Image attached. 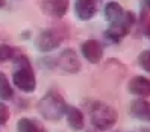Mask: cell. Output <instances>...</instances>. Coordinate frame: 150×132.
<instances>
[{"label":"cell","mask_w":150,"mask_h":132,"mask_svg":"<svg viewBox=\"0 0 150 132\" xmlns=\"http://www.w3.org/2000/svg\"><path fill=\"white\" fill-rule=\"evenodd\" d=\"M14 64H15V72L12 79L15 87H18V90L24 93H33L35 88H37V79H35V73L30 67L28 56L24 55L14 56Z\"/></svg>","instance_id":"obj_1"},{"label":"cell","mask_w":150,"mask_h":132,"mask_svg":"<svg viewBox=\"0 0 150 132\" xmlns=\"http://www.w3.org/2000/svg\"><path fill=\"white\" fill-rule=\"evenodd\" d=\"M65 109H67V103L64 97L61 94L55 91H49L42 96L38 102V112L44 119L56 121L61 117L65 116Z\"/></svg>","instance_id":"obj_2"},{"label":"cell","mask_w":150,"mask_h":132,"mask_svg":"<svg viewBox=\"0 0 150 132\" xmlns=\"http://www.w3.org/2000/svg\"><path fill=\"white\" fill-rule=\"evenodd\" d=\"M90 116H91V123L96 129L106 131L117 123L118 112L108 103L94 102L90 108Z\"/></svg>","instance_id":"obj_3"},{"label":"cell","mask_w":150,"mask_h":132,"mask_svg":"<svg viewBox=\"0 0 150 132\" xmlns=\"http://www.w3.org/2000/svg\"><path fill=\"white\" fill-rule=\"evenodd\" d=\"M65 33L58 28H49L41 31L35 38V47L40 52H52L59 47V44L64 41Z\"/></svg>","instance_id":"obj_4"},{"label":"cell","mask_w":150,"mask_h":132,"mask_svg":"<svg viewBox=\"0 0 150 132\" xmlns=\"http://www.w3.org/2000/svg\"><path fill=\"white\" fill-rule=\"evenodd\" d=\"M135 21H137V18H135V14L134 12H130V11L123 12V15L120 17L118 20L112 21L109 24V28L106 29V37L111 41H114V43L121 41L130 32V28L134 26Z\"/></svg>","instance_id":"obj_5"},{"label":"cell","mask_w":150,"mask_h":132,"mask_svg":"<svg viewBox=\"0 0 150 132\" xmlns=\"http://www.w3.org/2000/svg\"><path fill=\"white\" fill-rule=\"evenodd\" d=\"M56 65L62 68L67 73H77L81 70V62L76 55V52L71 49H65L61 52V55L56 59Z\"/></svg>","instance_id":"obj_6"},{"label":"cell","mask_w":150,"mask_h":132,"mask_svg":"<svg viewBox=\"0 0 150 132\" xmlns=\"http://www.w3.org/2000/svg\"><path fill=\"white\" fill-rule=\"evenodd\" d=\"M68 3H70V0H42L41 9L50 17L61 18V17H64L67 14Z\"/></svg>","instance_id":"obj_7"},{"label":"cell","mask_w":150,"mask_h":132,"mask_svg":"<svg viewBox=\"0 0 150 132\" xmlns=\"http://www.w3.org/2000/svg\"><path fill=\"white\" fill-rule=\"evenodd\" d=\"M82 55L85 56L86 61L97 64L103 56V47L97 40H86L82 44Z\"/></svg>","instance_id":"obj_8"},{"label":"cell","mask_w":150,"mask_h":132,"mask_svg":"<svg viewBox=\"0 0 150 132\" xmlns=\"http://www.w3.org/2000/svg\"><path fill=\"white\" fill-rule=\"evenodd\" d=\"M129 91L139 97H149L150 96V79L144 77V76H135L130 79V82L127 85Z\"/></svg>","instance_id":"obj_9"},{"label":"cell","mask_w":150,"mask_h":132,"mask_svg":"<svg viewBox=\"0 0 150 132\" xmlns=\"http://www.w3.org/2000/svg\"><path fill=\"white\" fill-rule=\"evenodd\" d=\"M74 12L79 17V20H90L96 14V0H76Z\"/></svg>","instance_id":"obj_10"},{"label":"cell","mask_w":150,"mask_h":132,"mask_svg":"<svg viewBox=\"0 0 150 132\" xmlns=\"http://www.w3.org/2000/svg\"><path fill=\"white\" fill-rule=\"evenodd\" d=\"M65 117H67L68 126L71 128L73 131H81V129H83V125H85V121H83V114H82V111L79 109V108L67 105Z\"/></svg>","instance_id":"obj_11"},{"label":"cell","mask_w":150,"mask_h":132,"mask_svg":"<svg viewBox=\"0 0 150 132\" xmlns=\"http://www.w3.org/2000/svg\"><path fill=\"white\" fill-rule=\"evenodd\" d=\"M130 112L132 116L144 120V121H150V102L146 99H137L130 103Z\"/></svg>","instance_id":"obj_12"},{"label":"cell","mask_w":150,"mask_h":132,"mask_svg":"<svg viewBox=\"0 0 150 132\" xmlns=\"http://www.w3.org/2000/svg\"><path fill=\"white\" fill-rule=\"evenodd\" d=\"M103 14H105V18H106L109 23H112V21L118 20L123 15V8L118 2H108L106 5H105Z\"/></svg>","instance_id":"obj_13"},{"label":"cell","mask_w":150,"mask_h":132,"mask_svg":"<svg viewBox=\"0 0 150 132\" xmlns=\"http://www.w3.org/2000/svg\"><path fill=\"white\" fill-rule=\"evenodd\" d=\"M17 129L18 132H46L38 121L30 119H20L17 123Z\"/></svg>","instance_id":"obj_14"},{"label":"cell","mask_w":150,"mask_h":132,"mask_svg":"<svg viewBox=\"0 0 150 132\" xmlns=\"http://www.w3.org/2000/svg\"><path fill=\"white\" fill-rule=\"evenodd\" d=\"M14 96V91H12V87L8 81V77L5 73L0 72V99L2 100H9L12 99Z\"/></svg>","instance_id":"obj_15"},{"label":"cell","mask_w":150,"mask_h":132,"mask_svg":"<svg viewBox=\"0 0 150 132\" xmlns=\"http://www.w3.org/2000/svg\"><path fill=\"white\" fill-rule=\"evenodd\" d=\"M15 56V50L8 44H0V62H5L8 59H12Z\"/></svg>","instance_id":"obj_16"},{"label":"cell","mask_w":150,"mask_h":132,"mask_svg":"<svg viewBox=\"0 0 150 132\" xmlns=\"http://www.w3.org/2000/svg\"><path fill=\"white\" fill-rule=\"evenodd\" d=\"M139 32L150 37V18L147 12H143L141 14V18H139Z\"/></svg>","instance_id":"obj_17"},{"label":"cell","mask_w":150,"mask_h":132,"mask_svg":"<svg viewBox=\"0 0 150 132\" xmlns=\"http://www.w3.org/2000/svg\"><path fill=\"white\" fill-rule=\"evenodd\" d=\"M138 62L147 73H150V50H143L138 56Z\"/></svg>","instance_id":"obj_18"},{"label":"cell","mask_w":150,"mask_h":132,"mask_svg":"<svg viewBox=\"0 0 150 132\" xmlns=\"http://www.w3.org/2000/svg\"><path fill=\"white\" fill-rule=\"evenodd\" d=\"M8 120H9V108L3 102H0V125H5Z\"/></svg>","instance_id":"obj_19"},{"label":"cell","mask_w":150,"mask_h":132,"mask_svg":"<svg viewBox=\"0 0 150 132\" xmlns=\"http://www.w3.org/2000/svg\"><path fill=\"white\" fill-rule=\"evenodd\" d=\"M143 3H144V6H146V9L150 12V0H143Z\"/></svg>","instance_id":"obj_20"},{"label":"cell","mask_w":150,"mask_h":132,"mask_svg":"<svg viewBox=\"0 0 150 132\" xmlns=\"http://www.w3.org/2000/svg\"><path fill=\"white\" fill-rule=\"evenodd\" d=\"M5 3H6V0H0V8L5 6Z\"/></svg>","instance_id":"obj_21"}]
</instances>
